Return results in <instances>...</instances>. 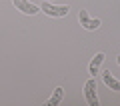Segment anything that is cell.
Segmentation results:
<instances>
[{"label":"cell","instance_id":"obj_4","mask_svg":"<svg viewBox=\"0 0 120 106\" xmlns=\"http://www.w3.org/2000/svg\"><path fill=\"white\" fill-rule=\"evenodd\" d=\"M78 20H80V26H84L86 30H98L100 28V20L98 18H90L86 10L78 12Z\"/></svg>","mask_w":120,"mask_h":106},{"label":"cell","instance_id":"obj_8","mask_svg":"<svg viewBox=\"0 0 120 106\" xmlns=\"http://www.w3.org/2000/svg\"><path fill=\"white\" fill-rule=\"evenodd\" d=\"M116 62H118V64H120V56H118V58H116Z\"/></svg>","mask_w":120,"mask_h":106},{"label":"cell","instance_id":"obj_6","mask_svg":"<svg viewBox=\"0 0 120 106\" xmlns=\"http://www.w3.org/2000/svg\"><path fill=\"white\" fill-rule=\"evenodd\" d=\"M62 98H64V88H62V86H58V88H54V92H52V96L48 98L46 106H58L60 102H62Z\"/></svg>","mask_w":120,"mask_h":106},{"label":"cell","instance_id":"obj_1","mask_svg":"<svg viewBox=\"0 0 120 106\" xmlns=\"http://www.w3.org/2000/svg\"><path fill=\"white\" fill-rule=\"evenodd\" d=\"M68 6L66 4H52V2H42V4H40V12H44L46 14V16H54V18H64L66 14H68Z\"/></svg>","mask_w":120,"mask_h":106},{"label":"cell","instance_id":"obj_7","mask_svg":"<svg viewBox=\"0 0 120 106\" xmlns=\"http://www.w3.org/2000/svg\"><path fill=\"white\" fill-rule=\"evenodd\" d=\"M102 78H104V84H106L108 88H112V90H116V92H120V80H116V78L112 76V72H104Z\"/></svg>","mask_w":120,"mask_h":106},{"label":"cell","instance_id":"obj_9","mask_svg":"<svg viewBox=\"0 0 120 106\" xmlns=\"http://www.w3.org/2000/svg\"><path fill=\"white\" fill-rule=\"evenodd\" d=\"M48 2H52V0H48Z\"/></svg>","mask_w":120,"mask_h":106},{"label":"cell","instance_id":"obj_2","mask_svg":"<svg viewBox=\"0 0 120 106\" xmlns=\"http://www.w3.org/2000/svg\"><path fill=\"white\" fill-rule=\"evenodd\" d=\"M96 90H98V86H96V78L92 76V78H88L86 84H84V98H86V102H88L90 106H98L100 104Z\"/></svg>","mask_w":120,"mask_h":106},{"label":"cell","instance_id":"obj_3","mask_svg":"<svg viewBox=\"0 0 120 106\" xmlns=\"http://www.w3.org/2000/svg\"><path fill=\"white\" fill-rule=\"evenodd\" d=\"M12 4L16 6V10H20L22 14H28V16H34V14L40 12V6L32 4L28 0H12Z\"/></svg>","mask_w":120,"mask_h":106},{"label":"cell","instance_id":"obj_5","mask_svg":"<svg viewBox=\"0 0 120 106\" xmlns=\"http://www.w3.org/2000/svg\"><path fill=\"white\" fill-rule=\"evenodd\" d=\"M104 52H98V54L92 58V62H90V66H88V72H90V76H96L98 74V70H100V66H102V62H104Z\"/></svg>","mask_w":120,"mask_h":106}]
</instances>
